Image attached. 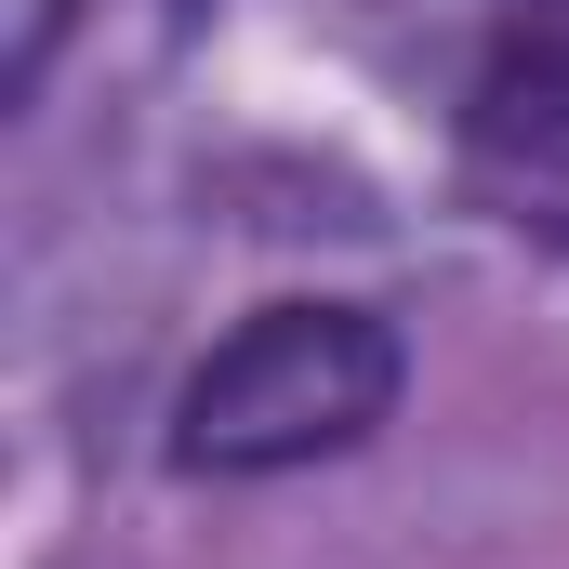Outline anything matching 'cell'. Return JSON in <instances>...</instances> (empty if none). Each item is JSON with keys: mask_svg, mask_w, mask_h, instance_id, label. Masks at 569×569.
<instances>
[{"mask_svg": "<svg viewBox=\"0 0 569 569\" xmlns=\"http://www.w3.org/2000/svg\"><path fill=\"white\" fill-rule=\"evenodd\" d=\"M398 385H411V345H398L385 305H266V318H239L186 371L172 463L186 477H305V463H345L398 411Z\"/></svg>", "mask_w": 569, "mask_h": 569, "instance_id": "6da1fadb", "label": "cell"}, {"mask_svg": "<svg viewBox=\"0 0 569 569\" xmlns=\"http://www.w3.org/2000/svg\"><path fill=\"white\" fill-rule=\"evenodd\" d=\"M450 146H463V186L517 239L569 252V0H477Z\"/></svg>", "mask_w": 569, "mask_h": 569, "instance_id": "7a4b0ae2", "label": "cell"}, {"mask_svg": "<svg viewBox=\"0 0 569 569\" xmlns=\"http://www.w3.org/2000/svg\"><path fill=\"white\" fill-rule=\"evenodd\" d=\"M53 27H67V0H13V93H40V67H53Z\"/></svg>", "mask_w": 569, "mask_h": 569, "instance_id": "3957f363", "label": "cell"}]
</instances>
